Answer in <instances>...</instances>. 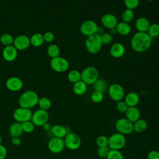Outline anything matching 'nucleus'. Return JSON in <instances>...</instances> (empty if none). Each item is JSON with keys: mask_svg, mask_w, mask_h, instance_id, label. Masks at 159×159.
<instances>
[{"mask_svg": "<svg viewBox=\"0 0 159 159\" xmlns=\"http://www.w3.org/2000/svg\"><path fill=\"white\" fill-rule=\"evenodd\" d=\"M1 142H2V137H1V135H0V144L1 143Z\"/></svg>", "mask_w": 159, "mask_h": 159, "instance_id": "obj_49", "label": "nucleus"}, {"mask_svg": "<svg viewBox=\"0 0 159 159\" xmlns=\"http://www.w3.org/2000/svg\"><path fill=\"white\" fill-rule=\"evenodd\" d=\"M17 56V50L14 45L6 46L2 51V57L7 61H12Z\"/></svg>", "mask_w": 159, "mask_h": 159, "instance_id": "obj_18", "label": "nucleus"}, {"mask_svg": "<svg viewBox=\"0 0 159 159\" xmlns=\"http://www.w3.org/2000/svg\"><path fill=\"white\" fill-rule=\"evenodd\" d=\"M67 78L70 83L74 84L81 80V72L77 70H72L68 72Z\"/></svg>", "mask_w": 159, "mask_h": 159, "instance_id": "obj_29", "label": "nucleus"}, {"mask_svg": "<svg viewBox=\"0 0 159 159\" xmlns=\"http://www.w3.org/2000/svg\"><path fill=\"white\" fill-rule=\"evenodd\" d=\"M38 105L40 109L47 111L51 107L52 101L49 98L47 97H42L39 98L38 101Z\"/></svg>", "mask_w": 159, "mask_h": 159, "instance_id": "obj_32", "label": "nucleus"}, {"mask_svg": "<svg viewBox=\"0 0 159 159\" xmlns=\"http://www.w3.org/2000/svg\"><path fill=\"white\" fill-rule=\"evenodd\" d=\"M32 112L30 109L19 107L16 109L13 112L12 116L16 122L20 123L30 120Z\"/></svg>", "mask_w": 159, "mask_h": 159, "instance_id": "obj_12", "label": "nucleus"}, {"mask_svg": "<svg viewBox=\"0 0 159 159\" xmlns=\"http://www.w3.org/2000/svg\"><path fill=\"white\" fill-rule=\"evenodd\" d=\"M107 159H124V156L120 150H110L107 156Z\"/></svg>", "mask_w": 159, "mask_h": 159, "instance_id": "obj_37", "label": "nucleus"}, {"mask_svg": "<svg viewBox=\"0 0 159 159\" xmlns=\"http://www.w3.org/2000/svg\"><path fill=\"white\" fill-rule=\"evenodd\" d=\"M65 147L70 150H76L80 148L81 140L80 136L73 132H68L63 139Z\"/></svg>", "mask_w": 159, "mask_h": 159, "instance_id": "obj_7", "label": "nucleus"}, {"mask_svg": "<svg viewBox=\"0 0 159 159\" xmlns=\"http://www.w3.org/2000/svg\"><path fill=\"white\" fill-rule=\"evenodd\" d=\"M48 119H49V114L47 111L39 109H37L32 113L31 121L33 122L35 126L42 127L43 125L48 122Z\"/></svg>", "mask_w": 159, "mask_h": 159, "instance_id": "obj_9", "label": "nucleus"}, {"mask_svg": "<svg viewBox=\"0 0 159 159\" xmlns=\"http://www.w3.org/2000/svg\"><path fill=\"white\" fill-rule=\"evenodd\" d=\"M84 44L87 51L89 53H98L101 50L102 46L101 35L99 34H95L86 37Z\"/></svg>", "mask_w": 159, "mask_h": 159, "instance_id": "obj_3", "label": "nucleus"}, {"mask_svg": "<svg viewBox=\"0 0 159 159\" xmlns=\"http://www.w3.org/2000/svg\"><path fill=\"white\" fill-rule=\"evenodd\" d=\"M109 30H110V32H109V33H110L111 35H114L115 34L117 33V31H116V28H113V29H109Z\"/></svg>", "mask_w": 159, "mask_h": 159, "instance_id": "obj_48", "label": "nucleus"}, {"mask_svg": "<svg viewBox=\"0 0 159 159\" xmlns=\"http://www.w3.org/2000/svg\"><path fill=\"white\" fill-rule=\"evenodd\" d=\"M151 38H155L159 35V24L157 23L150 24L147 32Z\"/></svg>", "mask_w": 159, "mask_h": 159, "instance_id": "obj_33", "label": "nucleus"}, {"mask_svg": "<svg viewBox=\"0 0 159 159\" xmlns=\"http://www.w3.org/2000/svg\"><path fill=\"white\" fill-rule=\"evenodd\" d=\"M99 27L97 23L93 20H86L84 21L80 27V32L84 36L88 37L97 34Z\"/></svg>", "mask_w": 159, "mask_h": 159, "instance_id": "obj_10", "label": "nucleus"}, {"mask_svg": "<svg viewBox=\"0 0 159 159\" xmlns=\"http://www.w3.org/2000/svg\"><path fill=\"white\" fill-rule=\"evenodd\" d=\"M101 39L102 43V45H109L112 41V35L109 32H103L101 34Z\"/></svg>", "mask_w": 159, "mask_h": 159, "instance_id": "obj_39", "label": "nucleus"}, {"mask_svg": "<svg viewBox=\"0 0 159 159\" xmlns=\"http://www.w3.org/2000/svg\"><path fill=\"white\" fill-rule=\"evenodd\" d=\"M101 21L102 25L108 29L116 28L117 24H118L117 17L114 14L109 13L104 14L101 17Z\"/></svg>", "mask_w": 159, "mask_h": 159, "instance_id": "obj_14", "label": "nucleus"}, {"mask_svg": "<svg viewBox=\"0 0 159 159\" xmlns=\"http://www.w3.org/2000/svg\"><path fill=\"white\" fill-rule=\"evenodd\" d=\"M6 86L9 91L16 92L20 90L22 88L23 83L19 78L12 76L7 80Z\"/></svg>", "mask_w": 159, "mask_h": 159, "instance_id": "obj_15", "label": "nucleus"}, {"mask_svg": "<svg viewBox=\"0 0 159 159\" xmlns=\"http://www.w3.org/2000/svg\"><path fill=\"white\" fill-rule=\"evenodd\" d=\"M147 159H159V152L157 150H151L147 155Z\"/></svg>", "mask_w": 159, "mask_h": 159, "instance_id": "obj_44", "label": "nucleus"}, {"mask_svg": "<svg viewBox=\"0 0 159 159\" xmlns=\"http://www.w3.org/2000/svg\"><path fill=\"white\" fill-rule=\"evenodd\" d=\"M68 61L61 57H57L52 58L50 61V66L53 70L58 73H63L69 68Z\"/></svg>", "mask_w": 159, "mask_h": 159, "instance_id": "obj_11", "label": "nucleus"}, {"mask_svg": "<svg viewBox=\"0 0 159 159\" xmlns=\"http://www.w3.org/2000/svg\"><path fill=\"white\" fill-rule=\"evenodd\" d=\"M30 44H32L34 47H39L42 45L44 42L43 36L42 34L39 33L34 34L30 38Z\"/></svg>", "mask_w": 159, "mask_h": 159, "instance_id": "obj_28", "label": "nucleus"}, {"mask_svg": "<svg viewBox=\"0 0 159 159\" xmlns=\"http://www.w3.org/2000/svg\"><path fill=\"white\" fill-rule=\"evenodd\" d=\"M43 39L44 42H52L54 39H55V35L52 32H46L43 35Z\"/></svg>", "mask_w": 159, "mask_h": 159, "instance_id": "obj_43", "label": "nucleus"}, {"mask_svg": "<svg viewBox=\"0 0 159 159\" xmlns=\"http://www.w3.org/2000/svg\"><path fill=\"white\" fill-rule=\"evenodd\" d=\"M22 128L24 132L25 133H31L35 129V125L31 120L25 121L24 122L21 123Z\"/></svg>", "mask_w": 159, "mask_h": 159, "instance_id": "obj_36", "label": "nucleus"}, {"mask_svg": "<svg viewBox=\"0 0 159 159\" xmlns=\"http://www.w3.org/2000/svg\"><path fill=\"white\" fill-rule=\"evenodd\" d=\"M93 89L94 91L104 93L107 88V84L104 79H98L93 84Z\"/></svg>", "mask_w": 159, "mask_h": 159, "instance_id": "obj_27", "label": "nucleus"}, {"mask_svg": "<svg viewBox=\"0 0 159 159\" xmlns=\"http://www.w3.org/2000/svg\"><path fill=\"white\" fill-rule=\"evenodd\" d=\"M39 99V96L35 91L28 90L20 95L18 102L20 107L30 109L38 104Z\"/></svg>", "mask_w": 159, "mask_h": 159, "instance_id": "obj_2", "label": "nucleus"}, {"mask_svg": "<svg viewBox=\"0 0 159 159\" xmlns=\"http://www.w3.org/2000/svg\"><path fill=\"white\" fill-rule=\"evenodd\" d=\"M140 97L135 92H129L124 96V101L129 107H135L139 104Z\"/></svg>", "mask_w": 159, "mask_h": 159, "instance_id": "obj_21", "label": "nucleus"}, {"mask_svg": "<svg viewBox=\"0 0 159 159\" xmlns=\"http://www.w3.org/2000/svg\"><path fill=\"white\" fill-rule=\"evenodd\" d=\"M115 128L117 132L124 135L131 134L134 132L133 123L125 117L118 119L115 123Z\"/></svg>", "mask_w": 159, "mask_h": 159, "instance_id": "obj_6", "label": "nucleus"}, {"mask_svg": "<svg viewBox=\"0 0 159 159\" xmlns=\"http://www.w3.org/2000/svg\"><path fill=\"white\" fill-rule=\"evenodd\" d=\"M43 128L45 130H51V126L50 125V124H48V122L45 123L44 125H43Z\"/></svg>", "mask_w": 159, "mask_h": 159, "instance_id": "obj_47", "label": "nucleus"}, {"mask_svg": "<svg viewBox=\"0 0 159 159\" xmlns=\"http://www.w3.org/2000/svg\"><path fill=\"white\" fill-rule=\"evenodd\" d=\"M125 48L124 45L120 42L113 43L109 50L111 55L116 58H120L122 57L125 53Z\"/></svg>", "mask_w": 159, "mask_h": 159, "instance_id": "obj_17", "label": "nucleus"}, {"mask_svg": "<svg viewBox=\"0 0 159 159\" xmlns=\"http://www.w3.org/2000/svg\"><path fill=\"white\" fill-rule=\"evenodd\" d=\"M14 39L12 36L9 34H4L0 37L1 43L5 46L11 45L14 42Z\"/></svg>", "mask_w": 159, "mask_h": 159, "instance_id": "obj_34", "label": "nucleus"}, {"mask_svg": "<svg viewBox=\"0 0 159 159\" xmlns=\"http://www.w3.org/2000/svg\"><path fill=\"white\" fill-rule=\"evenodd\" d=\"M152 38L147 32H137L134 34L130 40L131 48L137 53H143L149 49L152 45Z\"/></svg>", "mask_w": 159, "mask_h": 159, "instance_id": "obj_1", "label": "nucleus"}, {"mask_svg": "<svg viewBox=\"0 0 159 159\" xmlns=\"http://www.w3.org/2000/svg\"><path fill=\"white\" fill-rule=\"evenodd\" d=\"M73 93L77 96H82L86 93L88 89L87 84L80 80L73 84L72 88Z\"/></svg>", "mask_w": 159, "mask_h": 159, "instance_id": "obj_24", "label": "nucleus"}, {"mask_svg": "<svg viewBox=\"0 0 159 159\" xmlns=\"http://www.w3.org/2000/svg\"><path fill=\"white\" fill-rule=\"evenodd\" d=\"M99 72L98 69L93 66L86 67L81 72V80L88 84H93L98 79Z\"/></svg>", "mask_w": 159, "mask_h": 159, "instance_id": "obj_4", "label": "nucleus"}, {"mask_svg": "<svg viewBox=\"0 0 159 159\" xmlns=\"http://www.w3.org/2000/svg\"><path fill=\"white\" fill-rule=\"evenodd\" d=\"M103 98V93L99 91H94L91 95V99L94 103H100L102 101Z\"/></svg>", "mask_w": 159, "mask_h": 159, "instance_id": "obj_38", "label": "nucleus"}, {"mask_svg": "<svg viewBox=\"0 0 159 159\" xmlns=\"http://www.w3.org/2000/svg\"><path fill=\"white\" fill-rule=\"evenodd\" d=\"M147 122L145 119L140 118L137 121L133 123L134 131L137 133H141L144 132L147 128Z\"/></svg>", "mask_w": 159, "mask_h": 159, "instance_id": "obj_26", "label": "nucleus"}, {"mask_svg": "<svg viewBox=\"0 0 159 159\" xmlns=\"http://www.w3.org/2000/svg\"><path fill=\"white\" fill-rule=\"evenodd\" d=\"M147 1H153L154 0H147Z\"/></svg>", "mask_w": 159, "mask_h": 159, "instance_id": "obj_50", "label": "nucleus"}, {"mask_svg": "<svg viewBox=\"0 0 159 159\" xmlns=\"http://www.w3.org/2000/svg\"><path fill=\"white\" fill-rule=\"evenodd\" d=\"M47 52L48 55L52 58H53L59 56L60 50L59 47L57 45L53 43L48 47Z\"/></svg>", "mask_w": 159, "mask_h": 159, "instance_id": "obj_31", "label": "nucleus"}, {"mask_svg": "<svg viewBox=\"0 0 159 159\" xmlns=\"http://www.w3.org/2000/svg\"><path fill=\"white\" fill-rule=\"evenodd\" d=\"M51 132L54 137L64 139L66 135L68 133L66 128L61 124H55L51 128Z\"/></svg>", "mask_w": 159, "mask_h": 159, "instance_id": "obj_22", "label": "nucleus"}, {"mask_svg": "<svg viewBox=\"0 0 159 159\" xmlns=\"http://www.w3.org/2000/svg\"><path fill=\"white\" fill-rule=\"evenodd\" d=\"M47 147L48 150L52 153H59L61 152L65 147L63 139L55 137L51 138L48 142Z\"/></svg>", "mask_w": 159, "mask_h": 159, "instance_id": "obj_13", "label": "nucleus"}, {"mask_svg": "<svg viewBox=\"0 0 159 159\" xmlns=\"http://www.w3.org/2000/svg\"><path fill=\"white\" fill-rule=\"evenodd\" d=\"M109 96L114 101L118 102L122 100L125 96L124 88L118 83H112L107 88Z\"/></svg>", "mask_w": 159, "mask_h": 159, "instance_id": "obj_8", "label": "nucleus"}, {"mask_svg": "<svg viewBox=\"0 0 159 159\" xmlns=\"http://www.w3.org/2000/svg\"><path fill=\"white\" fill-rule=\"evenodd\" d=\"M134 17V10L129 9H125L121 14V18L122 20V22L129 23L130 22Z\"/></svg>", "mask_w": 159, "mask_h": 159, "instance_id": "obj_30", "label": "nucleus"}, {"mask_svg": "<svg viewBox=\"0 0 159 159\" xmlns=\"http://www.w3.org/2000/svg\"><path fill=\"white\" fill-rule=\"evenodd\" d=\"M109 150L110 148L108 147H98L97 150V154L99 157L101 158H105L107 157Z\"/></svg>", "mask_w": 159, "mask_h": 159, "instance_id": "obj_41", "label": "nucleus"}, {"mask_svg": "<svg viewBox=\"0 0 159 159\" xmlns=\"http://www.w3.org/2000/svg\"><path fill=\"white\" fill-rule=\"evenodd\" d=\"M22 124L18 122H14L11 124L9 128V134L11 137H19L23 133Z\"/></svg>", "mask_w": 159, "mask_h": 159, "instance_id": "obj_23", "label": "nucleus"}, {"mask_svg": "<svg viewBox=\"0 0 159 159\" xmlns=\"http://www.w3.org/2000/svg\"><path fill=\"white\" fill-rule=\"evenodd\" d=\"M7 154V150L6 147L2 145L1 143L0 144V159H5Z\"/></svg>", "mask_w": 159, "mask_h": 159, "instance_id": "obj_45", "label": "nucleus"}, {"mask_svg": "<svg viewBox=\"0 0 159 159\" xmlns=\"http://www.w3.org/2000/svg\"><path fill=\"white\" fill-rule=\"evenodd\" d=\"M117 33L121 35H127L131 32V27L130 25L126 22H118L116 27Z\"/></svg>", "mask_w": 159, "mask_h": 159, "instance_id": "obj_25", "label": "nucleus"}, {"mask_svg": "<svg viewBox=\"0 0 159 159\" xmlns=\"http://www.w3.org/2000/svg\"><path fill=\"white\" fill-rule=\"evenodd\" d=\"M96 144L98 147H108V137L104 135H99L96 139Z\"/></svg>", "mask_w": 159, "mask_h": 159, "instance_id": "obj_35", "label": "nucleus"}, {"mask_svg": "<svg viewBox=\"0 0 159 159\" xmlns=\"http://www.w3.org/2000/svg\"><path fill=\"white\" fill-rule=\"evenodd\" d=\"M11 143L14 145H19L21 144V140L19 137H12Z\"/></svg>", "mask_w": 159, "mask_h": 159, "instance_id": "obj_46", "label": "nucleus"}, {"mask_svg": "<svg viewBox=\"0 0 159 159\" xmlns=\"http://www.w3.org/2000/svg\"><path fill=\"white\" fill-rule=\"evenodd\" d=\"M129 106H127V104L125 103V102L124 101H119L117 102L116 104V109L117 110L121 113H125L127 111V109H128Z\"/></svg>", "mask_w": 159, "mask_h": 159, "instance_id": "obj_42", "label": "nucleus"}, {"mask_svg": "<svg viewBox=\"0 0 159 159\" xmlns=\"http://www.w3.org/2000/svg\"><path fill=\"white\" fill-rule=\"evenodd\" d=\"M0 81H1V77H0Z\"/></svg>", "mask_w": 159, "mask_h": 159, "instance_id": "obj_51", "label": "nucleus"}, {"mask_svg": "<svg viewBox=\"0 0 159 159\" xmlns=\"http://www.w3.org/2000/svg\"><path fill=\"white\" fill-rule=\"evenodd\" d=\"M13 44L17 50H25L27 48L30 44V38L24 35H19L14 39Z\"/></svg>", "mask_w": 159, "mask_h": 159, "instance_id": "obj_16", "label": "nucleus"}, {"mask_svg": "<svg viewBox=\"0 0 159 159\" xmlns=\"http://www.w3.org/2000/svg\"><path fill=\"white\" fill-rule=\"evenodd\" d=\"M124 2L127 9L134 10L138 7L140 0H124Z\"/></svg>", "mask_w": 159, "mask_h": 159, "instance_id": "obj_40", "label": "nucleus"}, {"mask_svg": "<svg viewBox=\"0 0 159 159\" xmlns=\"http://www.w3.org/2000/svg\"><path fill=\"white\" fill-rule=\"evenodd\" d=\"M125 118L134 123L140 118V111L135 107H129L125 112Z\"/></svg>", "mask_w": 159, "mask_h": 159, "instance_id": "obj_19", "label": "nucleus"}, {"mask_svg": "<svg viewBox=\"0 0 159 159\" xmlns=\"http://www.w3.org/2000/svg\"><path fill=\"white\" fill-rule=\"evenodd\" d=\"M126 143V139L124 135L119 132L112 134L108 137V147L110 150H120Z\"/></svg>", "mask_w": 159, "mask_h": 159, "instance_id": "obj_5", "label": "nucleus"}, {"mask_svg": "<svg viewBox=\"0 0 159 159\" xmlns=\"http://www.w3.org/2000/svg\"><path fill=\"white\" fill-rule=\"evenodd\" d=\"M150 25V21L145 17H139L135 22V28L140 32H147Z\"/></svg>", "mask_w": 159, "mask_h": 159, "instance_id": "obj_20", "label": "nucleus"}]
</instances>
